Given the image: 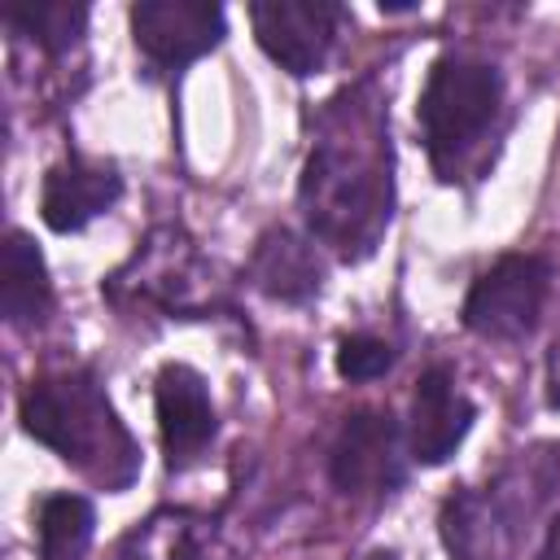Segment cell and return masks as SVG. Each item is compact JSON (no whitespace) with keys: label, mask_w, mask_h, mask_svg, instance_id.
Masks as SVG:
<instances>
[{"label":"cell","mask_w":560,"mask_h":560,"mask_svg":"<svg viewBox=\"0 0 560 560\" xmlns=\"http://www.w3.org/2000/svg\"><path fill=\"white\" fill-rule=\"evenodd\" d=\"M22 429L109 490L127 486L136 472V446L118 424L109 398L88 376L35 381L22 394Z\"/></svg>","instance_id":"6da1fadb"},{"label":"cell","mask_w":560,"mask_h":560,"mask_svg":"<svg viewBox=\"0 0 560 560\" xmlns=\"http://www.w3.org/2000/svg\"><path fill=\"white\" fill-rule=\"evenodd\" d=\"M389 140V136H385ZM337 149L324 140L302 175V206L311 228L341 245V254H368L389 223V144Z\"/></svg>","instance_id":"7a4b0ae2"},{"label":"cell","mask_w":560,"mask_h":560,"mask_svg":"<svg viewBox=\"0 0 560 560\" xmlns=\"http://www.w3.org/2000/svg\"><path fill=\"white\" fill-rule=\"evenodd\" d=\"M499 101H503V79L490 61H472V57L433 61L416 118L424 127V144L442 179H451V171L472 149V140L494 122Z\"/></svg>","instance_id":"3957f363"},{"label":"cell","mask_w":560,"mask_h":560,"mask_svg":"<svg viewBox=\"0 0 560 560\" xmlns=\"http://www.w3.org/2000/svg\"><path fill=\"white\" fill-rule=\"evenodd\" d=\"M547 289H551L547 258L503 254L472 280L464 298V328L486 341H516L538 324Z\"/></svg>","instance_id":"277c9868"},{"label":"cell","mask_w":560,"mask_h":560,"mask_svg":"<svg viewBox=\"0 0 560 560\" xmlns=\"http://www.w3.org/2000/svg\"><path fill=\"white\" fill-rule=\"evenodd\" d=\"M249 22H254L262 52L280 70L302 79V74L324 70L337 26H341V4H332V0H254Z\"/></svg>","instance_id":"5b68a950"},{"label":"cell","mask_w":560,"mask_h":560,"mask_svg":"<svg viewBox=\"0 0 560 560\" xmlns=\"http://www.w3.org/2000/svg\"><path fill=\"white\" fill-rule=\"evenodd\" d=\"M131 35L153 66L179 70L223 44L228 18L210 0H140L131 9Z\"/></svg>","instance_id":"8992f818"},{"label":"cell","mask_w":560,"mask_h":560,"mask_svg":"<svg viewBox=\"0 0 560 560\" xmlns=\"http://www.w3.org/2000/svg\"><path fill=\"white\" fill-rule=\"evenodd\" d=\"M328 477L341 494L359 490H381L402 477L398 468V424L389 411H354L346 416L332 455H328Z\"/></svg>","instance_id":"52a82bcc"},{"label":"cell","mask_w":560,"mask_h":560,"mask_svg":"<svg viewBox=\"0 0 560 560\" xmlns=\"http://www.w3.org/2000/svg\"><path fill=\"white\" fill-rule=\"evenodd\" d=\"M122 197V175L109 162L70 153L61 158L48 175H44V197H39V214L52 232H79L88 228L96 214H105L114 201Z\"/></svg>","instance_id":"ba28073f"},{"label":"cell","mask_w":560,"mask_h":560,"mask_svg":"<svg viewBox=\"0 0 560 560\" xmlns=\"http://www.w3.org/2000/svg\"><path fill=\"white\" fill-rule=\"evenodd\" d=\"M477 420V407L455 389L451 372L446 368H429L416 385V398H411V459L416 464H446L459 442L468 438Z\"/></svg>","instance_id":"9c48e42d"},{"label":"cell","mask_w":560,"mask_h":560,"mask_svg":"<svg viewBox=\"0 0 560 560\" xmlns=\"http://www.w3.org/2000/svg\"><path fill=\"white\" fill-rule=\"evenodd\" d=\"M153 407H158V433L171 459H184L214 438V402L197 368L166 363L153 385Z\"/></svg>","instance_id":"30bf717a"},{"label":"cell","mask_w":560,"mask_h":560,"mask_svg":"<svg viewBox=\"0 0 560 560\" xmlns=\"http://www.w3.org/2000/svg\"><path fill=\"white\" fill-rule=\"evenodd\" d=\"M249 276H254V284L267 293V298H280V302H302V298H311L315 289H319V258H315V249L302 241V236H293L289 228H271L262 241H258V249H254V258H249Z\"/></svg>","instance_id":"8fae6325"},{"label":"cell","mask_w":560,"mask_h":560,"mask_svg":"<svg viewBox=\"0 0 560 560\" xmlns=\"http://www.w3.org/2000/svg\"><path fill=\"white\" fill-rule=\"evenodd\" d=\"M0 306L9 324H35L48 315L52 306V280H48V262L35 249V241L26 232H9L4 236V258H0Z\"/></svg>","instance_id":"7c38bea8"},{"label":"cell","mask_w":560,"mask_h":560,"mask_svg":"<svg viewBox=\"0 0 560 560\" xmlns=\"http://www.w3.org/2000/svg\"><path fill=\"white\" fill-rule=\"evenodd\" d=\"M4 18L18 35L35 39L44 52H66L83 39L88 4H79V0H26V4H9Z\"/></svg>","instance_id":"4fadbf2b"},{"label":"cell","mask_w":560,"mask_h":560,"mask_svg":"<svg viewBox=\"0 0 560 560\" xmlns=\"http://www.w3.org/2000/svg\"><path fill=\"white\" fill-rule=\"evenodd\" d=\"M96 512L79 494H48L39 503V547L44 560H79L92 542Z\"/></svg>","instance_id":"5bb4252c"},{"label":"cell","mask_w":560,"mask_h":560,"mask_svg":"<svg viewBox=\"0 0 560 560\" xmlns=\"http://www.w3.org/2000/svg\"><path fill=\"white\" fill-rule=\"evenodd\" d=\"M394 368V346L381 341V337H346L337 346V372L346 381H376Z\"/></svg>","instance_id":"9a60e30c"},{"label":"cell","mask_w":560,"mask_h":560,"mask_svg":"<svg viewBox=\"0 0 560 560\" xmlns=\"http://www.w3.org/2000/svg\"><path fill=\"white\" fill-rule=\"evenodd\" d=\"M534 560H560V512L551 516V525H547L542 547H538V556H534Z\"/></svg>","instance_id":"2e32d148"},{"label":"cell","mask_w":560,"mask_h":560,"mask_svg":"<svg viewBox=\"0 0 560 560\" xmlns=\"http://www.w3.org/2000/svg\"><path fill=\"white\" fill-rule=\"evenodd\" d=\"M376 9L381 13H407V9H416V0H376Z\"/></svg>","instance_id":"e0dca14e"},{"label":"cell","mask_w":560,"mask_h":560,"mask_svg":"<svg viewBox=\"0 0 560 560\" xmlns=\"http://www.w3.org/2000/svg\"><path fill=\"white\" fill-rule=\"evenodd\" d=\"M547 402H551V407H560V363H556V372H551V389H547Z\"/></svg>","instance_id":"ac0fdd59"}]
</instances>
